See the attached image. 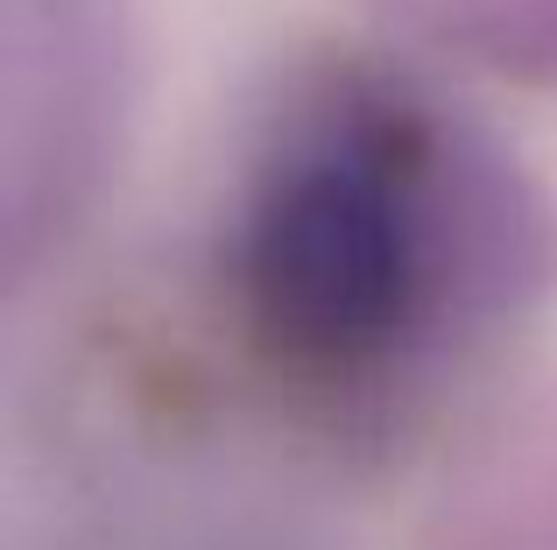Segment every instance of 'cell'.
<instances>
[{"label":"cell","instance_id":"7a4b0ae2","mask_svg":"<svg viewBox=\"0 0 557 550\" xmlns=\"http://www.w3.org/2000/svg\"><path fill=\"white\" fill-rule=\"evenodd\" d=\"M466 36H487L494 50H557V0H431Z\"/></svg>","mask_w":557,"mask_h":550},{"label":"cell","instance_id":"6da1fadb","mask_svg":"<svg viewBox=\"0 0 557 550\" xmlns=\"http://www.w3.org/2000/svg\"><path fill=\"white\" fill-rule=\"evenodd\" d=\"M451 205V149L409 99L339 92L283 141L247 220V311L311 374L381 360L423 311Z\"/></svg>","mask_w":557,"mask_h":550}]
</instances>
